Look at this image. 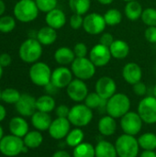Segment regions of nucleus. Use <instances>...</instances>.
I'll use <instances>...</instances> for the list:
<instances>
[{
    "label": "nucleus",
    "instance_id": "1",
    "mask_svg": "<svg viewBox=\"0 0 156 157\" xmlns=\"http://www.w3.org/2000/svg\"><path fill=\"white\" fill-rule=\"evenodd\" d=\"M131 102L124 93H116L107 100L106 113L115 119H120L130 111Z\"/></svg>",
    "mask_w": 156,
    "mask_h": 157
},
{
    "label": "nucleus",
    "instance_id": "2",
    "mask_svg": "<svg viewBox=\"0 0 156 157\" xmlns=\"http://www.w3.org/2000/svg\"><path fill=\"white\" fill-rule=\"evenodd\" d=\"M19 58L26 63H34L39 62L42 55V45L37 39L29 38L24 40L18 50Z\"/></svg>",
    "mask_w": 156,
    "mask_h": 157
},
{
    "label": "nucleus",
    "instance_id": "3",
    "mask_svg": "<svg viewBox=\"0 0 156 157\" xmlns=\"http://www.w3.org/2000/svg\"><path fill=\"white\" fill-rule=\"evenodd\" d=\"M39 8L35 0H19L16 3L13 14L18 21L29 23L35 20L39 16Z\"/></svg>",
    "mask_w": 156,
    "mask_h": 157
},
{
    "label": "nucleus",
    "instance_id": "4",
    "mask_svg": "<svg viewBox=\"0 0 156 157\" xmlns=\"http://www.w3.org/2000/svg\"><path fill=\"white\" fill-rule=\"evenodd\" d=\"M118 157H137L140 153V145L135 136L121 134L115 142Z\"/></svg>",
    "mask_w": 156,
    "mask_h": 157
},
{
    "label": "nucleus",
    "instance_id": "5",
    "mask_svg": "<svg viewBox=\"0 0 156 157\" xmlns=\"http://www.w3.org/2000/svg\"><path fill=\"white\" fill-rule=\"evenodd\" d=\"M93 110L85 103H77L70 109L68 120L70 123L77 128L87 126L93 120Z\"/></svg>",
    "mask_w": 156,
    "mask_h": 157
},
{
    "label": "nucleus",
    "instance_id": "6",
    "mask_svg": "<svg viewBox=\"0 0 156 157\" xmlns=\"http://www.w3.org/2000/svg\"><path fill=\"white\" fill-rule=\"evenodd\" d=\"M71 70L75 78L86 81L94 77L97 67L88 57H75L71 63Z\"/></svg>",
    "mask_w": 156,
    "mask_h": 157
},
{
    "label": "nucleus",
    "instance_id": "7",
    "mask_svg": "<svg viewBox=\"0 0 156 157\" xmlns=\"http://www.w3.org/2000/svg\"><path fill=\"white\" fill-rule=\"evenodd\" d=\"M51 67L43 62H36L31 64L29 75L30 81L38 86H45L51 83Z\"/></svg>",
    "mask_w": 156,
    "mask_h": 157
},
{
    "label": "nucleus",
    "instance_id": "8",
    "mask_svg": "<svg viewBox=\"0 0 156 157\" xmlns=\"http://www.w3.org/2000/svg\"><path fill=\"white\" fill-rule=\"evenodd\" d=\"M137 112L143 123H156V98L154 96H145L138 104Z\"/></svg>",
    "mask_w": 156,
    "mask_h": 157
},
{
    "label": "nucleus",
    "instance_id": "9",
    "mask_svg": "<svg viewBox=\"0 0 156 157\" xmlns=\"http://www.w3.org/2000/svg\"><path fill=\"white\" fill-rule=\"evenodd\" d=\"M24 145L23 138L10 133L8 135H5L0 141V153L7 157L17 156L22 154Z\"/></svg>",
    "mask_w": 156,
    "mask_h": 157
},
{
    "label": "nucleus",
    "instance_id": "10",
    "mask_svg": "<svg viewBox=\"0 0 156 157\" xmlns=\"http://www.w3.org/2000/svg\"><path fill=\"white\" fill-rule=\"evenodd\" d=\"M143 121L141 119L138 112L129 111L120 118V125L122 132L125 134L136 136L138 135L143 128Z\"/></svg>",
    "mask_w": 156,
    "mask_h": 157
},
{
    "label": "nucleus",
    "instance_id": "11",
    "mask_svg": "<svg viewBox=\"0 0 156 157\" xmlns=\"http://www.w3.org/2000/svg\"><path fill=\"white\" fill-rule=\"evenodd\" d=\"M107 27L103 15L96 12L87 13L84 17L83 29L89 35L102 34Z\"/></svg>",
    "mask_w": 156,
    "mask_h": 157
},
{
    "label": "nucleus",
    "instance_id": "12",
    "mask_svg": "<svg viewBox=\"0 0 156 157\" xmlns=\"http://www.w3.org/2000/svg\"><path fill=\"white\" fill-rule=\"evenodd\" d=\"M88 55V58L91 60V62L95 64L97 68L108 65L112 58L109 48L101 43L94 45L89 51Z\"/></svg>",
    "mask_w": 156,
    "mask_h": 157
},
{
    "label": "nucleus",
    "instance_id": "13",
    "mask_svg": "<svg viewBox=\"0 0 156 157\" xmlns=\"http://www.w3.org/2000/svg\"><path fill=\"white\" fill-rule=\"evenodd\" d=\"M66 93L71 100L76 103H81L85 101L86 98L89 94V90L84 80L74 78L66 87Z\"/></svg>",
    "mask_w": 156,
    "mask_h": 157
},
{
    "label": "nucleus",
    "instance_id": "14",
    "mask_svg": "<svg viewBox=\"0 0 156 157\" xmlns=\"http://www.w3.org/2000/svg\"><path fill=\"white\" fill-rule=\"evenodd\" d=\"M74 75L71 68L67 66H59L55 68L51 73V83L53 84L57 88H66L68 85L73 81Z\"/></svg>",
    "mask_w": 156,
    "mask_h": 157
},
{
    "label": "nucleus",
    "instance_id": "15",
    "mask_svg": "<svg viewBox=\"0 0 156 157\" xmlns=\"http://www.w3.org/2000/svg\"><path fill=\"white\" fill-rule=\"evenodd\" d=\"M95 92L103 99L108 100L117 93V84L115 80L109 76H101L96 82Z\"/></svg>",
    "mask_w": 156,
    "mask_h": 157
},
{
    "label": "nucleus",
    "instance_id": "16",
    "mask_svg": "<svg viewBox=\"0 0 156 157\" xmlns=\"http://www.w3.org/2000/svg\"><path fill=\"white\" fill-rule=\"evenodd\" d=\"M71 123L67 118H56L52 120L51 124L48 130L50 136L54 140L65 139L68 132L71 131Z\"/></svg>",
    "mask_w": 156,
    "mask_h": 157
},
{
    "label": "nucleus",
    "instance_id": "17",
    "mask_svg": "<svg viewBox=\"0 0 156 157\" xmlns=\"http://www.w3.org/2000/svg\"><path fill=\"white\" fill-rule=\"evenodd\" d=\"M36 100L37 98L29 94H21L20 98L15 105L17 112L24 118L31 117L37 111Z\"/></svg>",
    "mask_w": 156,
    "mask_h": 157
},
{
    "label": "nucleus",
    "instance_id": "18",
    "mask_svg": "<svg viewBox=\"0 0 156 157\" xmlns=\"http://www.w3.org/2000/svg\"><path fill=\"white\" fill-rule=\"evenodd\" d=\"M121 75L126 83L133 86L136 83L142 81L143 70L137 63L130 62L123 66Z\"/></svg>",
    "mask_w": 156,
    "mask_h": 157
},
{
    "label": "nucleus",
    "instance_id": "19",
    "mask_svg": "<svg viewBox=\"0 0 156 157\" xmlns=\"http://www.w3.org/2000/svg\"><path fill=\"white\" fill-rule=\"evenodd\" d=\"M66 21H67V18H66L65 13L58 7L46 13L45 22L47 26L56 30L64 27V25L66 24Z\"/></svg>",
    "mask_w": 156,
    "mask_h": 157
},
{
    "label": "nucleus",
    "instance_id": "20",
    "mask_svg": "<svg viewBox=\"0 0 156 157\" xmlns=\"http://www.w3.org/2000/svg\"><path fill=\"white\" fill-rule=\"evenodd\" d=\"M8 129L11 134L23 138L29 131V123L22 116H17L12 118L8 123Z\"/></svg>",
    "mask_w": 156,
    "mask_h": 157
},
{
    "label": "nucleus",
    "instance_id": "21",
    "mask_svg": "<svg viewBox=\"0 0 156 157\" xmlns=\"http://www.w3.org/2000/svg\"><path fill=\"white\" fill-rule=\"evenodd\" d=\"M30 121H31L32 126L36 130H38L40 132H45V131L49 130V128L51 124L52 119H51L50 113L41 112V111L37 110L30 117Z\"/></svg>",
    "mask_w": 156,
    "mask_h": 157
},
{
    "label": "nucleus",
    "instance_id": "22",
    "mask_svg": "<svg viewBox=\"0 0 156 157\" xmlns=\"http://www.w3.org/2000/svg\"><path fill=\"white\" fill-rule=\"evenodd\" d=\"M118 128V123L116 121V119L109 116L106 115L103 116L97 123V130L99 133L103 136H111L113 135Z\"/></svg>",
    "mask_w": 156,
    "mask_h": 157
},
{
    "label": "nucleus",
    "instance_id": "23",
    "mask_svg": "<svg viewBox=\"0 0 156 157\" xmlns=\"http://www.w3.org/2000/svg\"><path fill=\"white\" fill-rule=\"evenodd\" d=\"M109 51L112 58L116 60H123L130 54V45L123 40H115L109 46Z\"/></svg>",
    "mask_w": 156,
    "mask_h": 157
},
{
    "label": "nucleus",
    "instance_id": "24",
    "mask_svg": "<svg viewBox=\"0 0 156 157\" xmlns=\"http://www.w3.org/2000/svg\"><path fill=\"white\" fill-rule=\"evenodd\" d=\"M53 57H54L55 62L59 65L66 66L68 64L71 65V63L75 59V54L73 49L66 47V46H63V47L58 48L55 51Z\"/></svg>",
    "mask_w": 156,
    "mask_h": 157
},
{
    "label": "nucleus",
    "instance_id": "25",
    "mask_svg": "<svg viewBox=\"0 0 156 157\" xmlns=\"http://www.w3.org/2000/svg\"><path fill=\"white\" fill-rule=\"evenodd\" d=\"M36 39L42 46H50L56 41L57 31L56 29L49 26L42 27L38 30L36 34Z\"/></svg>",
    "mask_w": 156,
    "mask_h": 157
},
{
    "label": "nucleus",
    "instance_id": "26",
    "mask_svg": "<svg viewBox=\"0 0 156 157\" xmlns=\"http://www.w3.org/2000/svg\"><path fill=\"white\" fill-rule=\"evenodd\" d=\"M96 157H118L115 144L108 141L101 140L95 146Z\"/></svg>",
    "mask_w": 156,
    "mask_h": 157
},
{
    "label": "nucleus",
    "instance_id": "27",
    "mask_svg": "<svg viewBox=\"0 0 156 157\" xmlns=\"http://www.w3.org/2000/svg\"><path fill=\"white\" fill-rule=\"evenodd\" d=\"M143 11V6L138 0L126 3L124 7V15L128 19L131 21H136L139 18H141Z\"/></svg>",
    "mask_w": 156,
    "mask_h": 157
},
{
    "label": "nucleus",
    "instance_id": "28",
    "mask_svg": "<svg viewBox=\"0 0 156 157\" xmlns=\"http://www.w3.org/2000/svg\"><path fill=\"white\" fill-rule=\"evenodd\" d=\"M37 110L46 113H51L56 108V102L52 96L51 95H42L39 97L36 100Z\"/></svg>",
    "mask_w": 156,
    "mask_h": 157
},
{
    "label": "nucleus",
    "instance_id": "29",
    "mask_svg": "<svg viewBox=\"0 0 156 157\" xmlns=\"http://www.w3.org/2000/svg\"><path fill=\"white\" fill-rule=\"evenodd\" d=\"M84 102L92 110H94V109H99V110L106 111L107 100L106 99H103L97 92H90L87 95V97L86 98V99H85Z\"/></svg>",
    "mask_w": 156,
    "mask_h": 157
},
{
    "label": "nucleus",
    "instance_id": "30",
    "mask_svg": "<svg viewBox=\"0 0 156 157\" xmlns=\"http://www.w3.org/2000/svg\"><path fill=\"white\" fill-rule=\"evenodd\" d=\"M23 142L29 149H36L40 147L43 143V136L41 134V132L38 130L29 132L23 137Z\"/></svg>",
    "mask_w": 156,
    "mask_h": 157
},
{
    "label": "nucleus",
    "instance_id": "31",
    "mask_svg": "<svg viewBox=\"0 0 156 157\" xmlns=\"http://www.w3.org/2000/svg\"><path fill=\"white\" fill-rule=\"evenodd\" d=\"M84 138L85 133L83 130L81 128L74 127V129H72L65 137V144L69 147L74 148L84 142Z\"/></svg>",
    "mask_w": 156,
    "mask_h": 157
},
{
    "label": "nucleus",
    "instance_id": "32",
    "mask_svg": "<svg viewBox=\"0 0 156 157\" xmlns=\"http://www.w3.org/2000/svg\"><path fill=\"white\" fill-rule=\"evenodd\" d=\"M69 7L73 13L86 16L91 6V0H68Z\"/></svg>",
    "mask_w": 156,
    "mask_h": 157
},
{
    "label": "nucleus",
    "instance_id": "33",
    "mask_svg": "<svg viewBox=\"0 0 156 157\" xmlns=\"http://www.w3.org/2000/svg\"><path fill=\"white\" fill-rule=\"evenodd\" d=\"M138 143L140 148L143 150H150L155 151L156 150V134L154 132H145L139 136Z\"/></svg>",
    "mask_w": 156,
    "mask_h": 157
},
{
    "label": "nucleus",
    "instance_id": "34",
    "mask_svg": "<svg viewBox=\"0 0 156 157\" xmlns=\"http://www.w3.org/2000/svg\"><path fill=\"white\" fill-rule=\"evenodd\" d=\"M73 157H96L95 146L89 143L83 142L74 148Z\"/></svg>",
    "mask_w": 156,
    "mask_h": 157
},
{
    "label": "nucleus",
    "instance_id": "35",
    "mask_svg": "<svg viewBox=\"0 0 156 157\" xmlns=\"http://www.w3.org/2000/svg\"><path fill=\"white\" fill-rule=\"evenodd\" d=\"M103 17H104V19L106 21L107 26H111V27H114V26L120 24L122 21V18H123L122 13L117 8L108 9L104 13Z\"/></svg>",
    "mask_w": 156,
    "mask_h": 157
},
{
    "label": "nucleus",
    "instance_id": "36",
    "mask_svg": "<svg viewBox=\"0 0 156 157\" xmlns=\"http://www.w3.org/2000/svg\"><path fill=\"white\" fill-rule=\"evenodd\" d=\"M21 94L19 93L18 90L12 88V87H8L6 88L4 90H2V94H1V100L6 104H14L16 105V103L18 101V99L20 98Z\"/></svg>",
    "mask_w": 156,
    "mask_h": 157
},
{
    "label": "nucleus",
    "instance_id": "37",
    "mask_svg": "<svg viewBox=\"0 0 156 157\" xmlns=\"http://www.w3.org/2000/svg\"><path fill=\"white\" fill-rule=\"evenodd\" d=\"M16 28V19L9 15L0 17V32L9 33Z\"/></svg>",
    "mask_w": 156,
    "mask_h": 157
},
{
    "label": "nucleus",
    "instance_id": "38",
    "mask_svg": "<svg viewBox=\"0 0 156 157\" xmlns=\"http://www.w3.org/2000/svg\"><path fill=\"white\" fill-rule=\"evenodd\" d=\"M142 21L147 27L156 26V8L154 7H147L143 9L142 17Z\"/></svg>",
    "mask_w": 156,
    "mask_h": 157
},
{
    "label": "nucleus",
    "instance_id": "39",
    "mask_svg": "<svg viewBox=\"0 0 156 157\" xmlns=\"http://www.w3.org/2000/svg\"><path fill=\"white\" fill-rule=\"evenodd\" d=\"M40 11L48 13L57 7L58 0H35Z\"/></svg>",
    "mask_w": 156,
    "mask_h": 157
},
{
    "label": "nucleus",
    "instance_id": "40",
    "mask_svg": "<svg viewBox=\"0 0 156 157\" xmlns=\"http://www.w3.org/2000/svg\"><path fill=\"white\" fill-rule=\"evenodd\" d=\"M83 23H84V16L82 15L74 13L69 19V25L74 30H78L81 28H83Z\"/></svg>",
    "mask_w": 156,
    "mask_h": 157
},
{
    "label": "nucleus",
    "instance_id": "41",
    "mask_svg": "<svg viewBox=\"0 0 156 157\" xmlns=\"http://www.w3.org/2000/svg\"><path fill=\"white\" fill-rule=\"evenodd\" d=\"M74 52L75 54V57H87V54L89 53L88 52V47L85 42H77L73 48Z\"/></svg>",
    "mask_w": 156,
    "mask_h": 157
},
{
    "label": "nucleus",
    "instance_id": "42",
    "mask_svg": "<svg viewBox=\"0 0 156 157\" xmlns=\"http://www.w3.org/2000/svg\"><path fill=\"white\" fill-rule=\"evenodd\" d=\"M132 90L133 93L138 96V97H145L147 94V86L145 85V83L140 81L138 83H136L135 85L132 86Z\"/></svg>",
    "mask_w": 156,
    "mask_h": 157
},
{
    "label": "nucleus",
    "instance_id": "43",
    "mask_svg": "<svg viewBox=\"0 0 156 157\" xmlns=\"http://www.w3.org/2000/svg\"><path fill=\"white\" fill-rule=\"evenodd\" d=\"M144 38L145 40L153 44L156 43V26L154 27H147L144 31Z\"/></svg>",
    "mask_w": 156,
    "mask_h": 157
},
{
    "label": "nucleus",
    "instance_id": "44",
    "mask_svg": "<svg viewBox=\"0 0 156 157\" xmlns=\"http://www.w3.org/2000/svg\"><path fill=\"white\" fill-rule=\"evenodd\" d=\"M70 109L67 105L65 104H61L55 108V114L58 118H68Z\"/></svg>",
    "mask_w": 156,
    "mask_h": 157
},
{
    "label": "nucleus",
    "instance_id": "45",
    "mask_svg": "<svg viewBox=\"0 0 156 157\" xmlns=\"http://www.w3.org/2000/svg\"><path fill=\"white\" fill-rule=\"evenodd\" d=\"M114 37L111 33L109 32H103L101 35H100V38H99V43L107 46L109 48V46L113 43L114 41Z\"/></svg>",
    "mask_w": 156,
    "mask_h": 157
},
{
    "label": "nucleus",
    "instance_id": "46",
    "mask_svg": "<svg viewBox=\"0 0 156 157\" xmlns=\"http://www.w3.org/2000/svg\"><path fill=\"white\" fill-rule=\"evenodd\" d=\"M12 58L8 53H2L0 54V65L4 67H7L11 64Z\"/></svg>",
    "mask_w": 156,
    "mask_h": 157
},
{
    "label": "nucleus",
    "instance_id": "47",
    "mask_svg": "<svg viewBox=\"0 0 156 157\" xmlns=\"http://www.w3.org/2000/svg\"><path fill=\"white\" fill-rule=\"evenodd\" d=\"M44 89H45L46 93H47L48 95H51V96L56 94L57 91L59 90V88H57V87H56L53 84H51V83H49L47 86H44Z\"/></svg>",
    "mask_w": 156,
    "mask_h": 157
},
{
    "label": "nucleus",
    "instance_id": "48",
    "mask_svg": "<svg viewBox=\"0 0 156 157\" xmlns=\"http://www.w3.org/2000/svg\"><path fill=\"white\" fill-rule=\"evenodd\" d=\"M51 157H72L71 156V155L68 153V152H66V151H64V150H59V151H56Z\"/></svg>",
    "mask_w": 156,
    "mask_h": 157
},
{
    "label": "nucleus",
    "instance_id": "49",
    "mask_svg": "<svg viewBox=\"0 0 156 157\" xmlns=\"http://www.w3.org/2000/svg\"><path fill=\"white\" fill-rule=\"evenodd\" d=\"M140 157H156V152L150 150H143L141 153Z\"/></svg>",
    "mask_w": 156,
    "mask_h": 157
},
{
    "label": "nucleus",
    "instance_id": "50",
    "mask_svg": "<svg viewBox=\"0 0 156 157\" xmlns=\"http://www.w3.org/2000/svg\"><path fill=\"white\" fill-rule=\"evenodd\" d=\"M6 109L2 104H0V122H2L6 119Z\"/></svg>",
    "mask_w": 156,
    "mask_h": 157
},
{
    "label": "nucleus",
    "instance_id": "51",
    "mask_svg": "<svg viewBox=\"0 0 156 157\" xmlns=\"http://www.w3.org/2000/svg\"><path fill=\"white\" fill-rule=\"evenodd\" d=\"M5 11H6V4L4 0H0V17L4 16Z\"/></svg>",
    "mask_w": 156,
    "mask_h": 157
},
{
    "label": "nucleus",
    "instance_id": "52",
    "mask_svg": "<svg viewBox=\"0 0 156 157\" xmlns=\"http://www.w3.org/2000/svg\"><path fill=\"white\" fill-rule=\"evenodd\" d=\"M113 1H114V0H97V2H98L99 4L103 5V6H108V5H110V4H112Z\"/></svg>",
    "mask_w": 156,
    "mask_h": 157
},
{
    "label": "nucleus",
    "instance_id": "53",
    "mask_svg": "<svg viewBox=\"0 0 156 157\" xmlns=\"http://www.w3.org/2000/svg\"><path fill=\"white\" fill-rule=\"evenodd\" d=\"M4 136H5V135H4V130H3L2 126L0 125V141L2 140V138H3Z\"/></svg>",
    "mask_w": 156,
    "mask_h": 157
},
{
    "label": "nucleus",
    "instance_id": "54",
    "mask_svg": "<svg viewBox=\"0 0 156 157\" xmlns=\"http://www.w3.org/2000/svg\"><path fill=\"white\" fill-rule=\"evenodd\" d=\"M153 96L156 98V84L154 85V89H153Z\"/></svg>",
    "mask_w": 156,
    "mask_h": 157
},
{
    "label": "nucleus",
    "instance_id": "55",
    "mask_svg": "<svg viewBox=\"0 0 156 157\" xmlns=\"http://www.w3.org/2000/svg\"><path fill=\"white\" fill-rule=\"evenodd\" d=\"M2 75H3V67L0 65V79L2 78Z\"/></svg>",
    "mask_w": 156,
    "mask_h": 157
},
{
    "label": "nucleus",
    "instance_id": "56",
    "mask_svg": "<svg viewBox=\"0 0 156 157\" xmlns=\"http://www.w3.org/2000/svg\"><path fill=\"white\" fill-rule=\"evenodd\" d=\"M121 1H123V2H125V3H128V2H131V1H136V0H121Z\"/></svg>",
    "mask_w": 156,
    "mask_h": 157
},
{
    "label": "nucleus",
    "instance_id": "57",
    "mask_svg": "<svg viewBox=\"0 0 156 157\" xmlns=\"http://www.w3.org/2000/svg\"><path fill=\"white\" fill-rule=\"evenodd\" d=\"M1 94H2V90L0 89V101H1Z\"/></svg>",
    "mask_w": 156,
    "mask_h": 157
},
{
    "label": "nucleus",
    "instance_id": "58",
    "mask_svg": "<svg viewBox=\"0 0 156 157\" xmlns=\"http://www.w3.org/2000/svg\"></svg>",
    "mask_w": 156,
    "mask_h": 157
}]
</instances>
